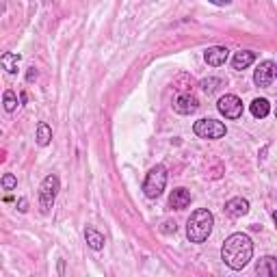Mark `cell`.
<instances>
[{"instance_id":"cell-23","label":"cell","mask_w":277,"mask_h":277,"mask_svg":"<svg viewBox=\"0 0 277 277\" xmlns=\"http://www.w3.org/2000/svg\"><path fill=\"white\" fill-rule=\"evenodd\" d=\"M37 78V69L35 67H28V74H26V80L28 83H33V80Z\"/></svg>"},{"instance_id":"cell-19","label":"cell","mask_w":277,"mask_h":277,"mask_svg":"<svg viewBox=\"0 0 277 277\" xmlns=\"http://www.w3.org/2000/svg\"><path fill=\"white\" fill-rule=\"evenodd\" d=\"M0 184H2L4 191H13V188L17 186V178H15L13 173H4L2 180H0Z\"/></svg>"},{"instance_id":"cell-22","label":"cell","mask_w":277,"mask_h":277,"mask_svg":"<svg viewBox=\"0 0 277 277\" xmlns=\"http://www.w3.org/2000/svg\"><path fill=\"white\" fill-rule=\"evenodd\" d=\"M17 210H20V212H26L28 210V201L24 199V197L17 199Z\"/></svg>"},{"instance_id":"cell-16","label":"cell","mask_w":277,"mask_h":277,"mask_svg":"<svg viewBox=\"0 0 277 277\" xmlns=\"http://www.w3.org/2000/svg\"><path fill=\"white\" fill-rule=\"evenodd\" d=\"M35 141H37V145H39V147L50 145V141H52V128H50L46 122H39V124H37Z\"/></svg>"},{"instance_id":"cell-21","label":"cell","mask_w":277,"mask_h":277,"mask_svg":"<svg viewBox=\"0 0 277 277\" xmlns=\"http://www.w3.org/2000/svg\"><path fill=\"white\" fill-rule=\"evenodd\" d=\"M175 230H178L175 221H165V223H162V228H160L162 234H175Z\"/></svg>"},{"instance_id":"cell-4","label":"cell","mask_w":277,"mask_h":277,"mask_svg":"<svg viewBox=\"0 0 277 277\" xmlns=\"http://www.w3.org/2000/svg\"><path fill=\"white\" fill-rule=\"evenodd\" d=\"M59 191H61L59 175L56 173L46 175L41 182V186H39V208H41L43 215H48L50 208L54 206V199H56V195H59Z\"/></svg>"},{"instance_id":"cell-12","label":"cell","mask_w":277,"mask_h":277,"mask_svg":"<svg viewBox=\"0 0 277 277\" xmlns=\"http://www.w3.org/2000/svg\"><path fill=\"white\" fill-rule=\"evenodd\" d=\"M188 204H191V193L186 188H173V193L169 195V206L173 210H184Z\"/></svg>"},{"instance_id":"cell-3","label":"cell","mask_w":277,"mask_h":277,"mask_svg":"<svg viewBox=\"0 0 277 277\" xmlns=\"http://www.w3.org/2000/svg\"><path fill=\"white\" fill-rule=\"evenodd\" d=\"M165 186H167V169L162 165L152 167L149 173L145 175V182H143V193H145V197H149V199L160 197L162 191H165Z\"/></svg>"},{"instance_id":"cell-8","label":"cell","mask_w":277,"mask_h":277,"mask_svg":"<svg viewBox=\"0 0 277 277\" xmlns=\"http://www.w3.org/2000/svg\"><path fill=\"white\" fill-rule=\"evenodd\" d=\"M197 109H199V100L191 96V93H182L173 102V111L180 113V115H193Z\"/></svg>"},{"instance_id":"cell-24","label":"cell","mask_w":277,"mask_h":277,"mask_svg":"<svg viewBox=\"0 0 277 277\" xmlns=\"http://www.w3.org/2000/svg\"><path fill=\"white\" fill-rule=\"evenodd\" d=\"M63 273H65V260H63V258H59V275L63 277Z\"/></svg>"},{"instance_id":"cell-18","label":"cell","mask_w":277,"mask_h":277,"mask_svg":"<svg viewBox=\"0 0 277 277\" xmlns=\"http://www.w3.org/2000/svg\"><path fill=\"white\" fill-rule=\"evenodd\" d=\"M2 106H4V111L7 113H13L17 109V96L11 89L4 91V96H2Z\"/></svg>"},{"instance_id":"cell-10","label":"cell","mask_w":277,"mask_h":277,"mask_svg":"<svg viewBox=\"0 0 277 277\" xmlns=\"http://www.w3.org/2000/svg\"><path fill=\"white\" fill-rule=\"evenodd\" d=\"M225 212H228L230 217H245L249 212V201L245 199V197H232L228 204H225Z\"/></svg>"},{"instance_id":"cell-17","label":"cell","mask_w":277,"mask_h":277,"mask_svg":"<svg viewBox=\"0 0 277 277\" xmlns=\"http://www.w3.org/2000/svg\"><path fill=\"white\" fill-rule=\"evenodd\" d=\"M249 109H251V115H254L256 119H264L271 113V104H269L267 98H256Z\"/></svg>"},{"instance_id":"cell-6","label":"cell","mask_w":277,"mask_h":277,"mask_svg":"<svg viewBox=\"0 0 277 277\" xmlns=\"http://www.w3.org/2000/svg\"><path fill=\"white\" fill-rule=\"evenodd\" d=\"M217 109L225 119H238L243 115V100L234 93H225V96L219 98Z\"/></svg>"},{"instance_id":"cell-7","label":"cell","mask_w":277,"mask_h":277,"mask_svg":"<svg viewBox=\"0 0 277 277\" xmlns=\"http://www.w3.org/2000/svg\"><path fill=\"white\" fill-rule=\"evenodd\" d=\"M275 72H277L275 61H262L260 65H258L256 74H254L256 87H262V89L271 87V85H273V80H275Z\"/></svg>"},{"instance_id":"cell-9","label":"cell","mask_w":277,"mask_h":277,"mask_svg":"<svg viewBox=\"0 0 277 277\" xmlns=\"http://www.w3.org/2000/svg\"><path fill=\"white\" fill-rule=\"evenodd\" d=\"M228 56H230V50L225 48V46H212V48H208L206 52H204V59H206V63L210 67H221V65H225Z\"/></svg>"},{"instance_id":"cell-15","label":"cell","mask_w":277,"mask_h":277,"mask_svg":"<svg viewBox=\"0 0 277 277\" xmlns=\"http://www.w3.org/2000/svg\"><path fill=\"white\" fill-rule=\"evenodd\" d=\"M22 56L17 52H4L0 54V67L7 74H17V63H20Z\"/></svg>"},{"instance_id":"cell-13","label":"cell","mask_w":277,"mask_h":277,"mask_svg":"<svg viewBox=\"0 0 277 277\" xmlns=\"http://www.w3.org/2000/svg\"><path fill=\"white\" fill-rule=\"evenodd\" d=\"M254 61H256V52H251V50H241V52H236L234 59H232V67H234L236 72H243V69H247Z\"/></svg>"},{"instance_id":"cell-2","label":"cell","mask_w":277,"mask_h":277,"mask_svg":"<svg viewBox=\"0 0 277 277\" xmlns=\"http://www.w3.org/2000/svg\"><path fill=\"white\" fill-rule=\"evenodd\" d=\"M212 225H215V217L206 208H197L186 221V236L191 243H206L208 236L212 234Z\"/></svg>"},{"instance_id":"cell-14","label":"cell","mask_w":277,"mask_h":277,"mask_svg":"<svg viewBox=\"0 0 277 277\" xmlns=\"http://www.w3.org/2000/svg\"><path fill=\"white\" fill-rule=\"evenodd\" d=\"M85 241H87V245H89L93 251H102L104 245H106L104 234H102V232H98L96 228H87L85 230Z\"/></svg>"},{"instance_id":"cell-20","label":"cell","mask_w":277,"mask_h":277,"mask_svg":"<svg viewBox=\"0 0 277 277\" xmlns=\"http://www.w3.org/2000/svg\"><path fill=\"white\" fill-rule=\"evenodd\" d=\"M217 85H221V80L219 78H210V80H201V89H204L206 93H212L217 89Z\"/></svg>"},{"instance_id":"cell-1","label":"cell","mask_w":277,"mask_h":277,"mask_svg":"<svg viewBox=\"0 0 277 277\" xmlns=\"http://www.w3.org/2000/svg\"><path fill=\"white\" fill-rule=\"evenodd\" d=\"M251 256H254V241L243 234V232H236L225 238L223 247H221V260L228 264L232 271H243L249 264Z\"/></svg>"},{"instance_id":"cell-5","label":"cell","mask_w":277,"mask_h":277,"mask_svg":"<svg viewBox=\"0 0 277 277\" xmlns=\"http://www.w3.org/2000/svg\"><path fill=\"white\" fill-rule=\"evenodd\" d=\"M193 132L197 135L199 138H223L228 128H225L223 122H217V119H197L193 124Z\"/></svg>"},{"instance_id":"cell-11","label":"cell","mask_w":277,"mask_h":277,"mask_svg":"<svg viewBox=\"0 0 277 277\" xmlns=\"http://www.w3.org/2000/svg\"><path fill=\"white\" fill-rule=\"evenodd\" d=\"M256 275L258 277H275L277 275V260L273 256H264L256 264Z\"/></svg>"}]
</instances>
